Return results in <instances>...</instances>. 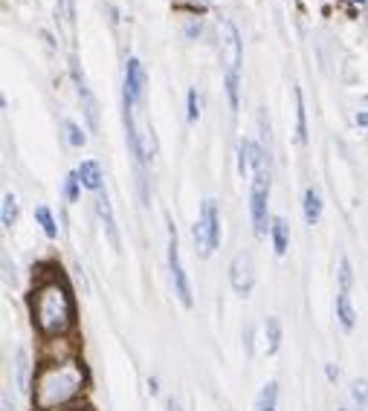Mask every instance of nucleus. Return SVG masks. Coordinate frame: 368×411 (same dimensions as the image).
Segmentation results:
<instances>
[{
  "instance_id": "25",
  "label": "nucleus",
  "mask_w": 368,
  "mask_h": 411,
  "mask_svg": "<svg viewBox=\"0 0 368 411\" xmlns=\"http://www.w3.org/2000/svg\"><path fill=\"white\" fill-rule=\"evenodd\" d=\"M325 374H328V380H331V383H337V380H339V368H337V365H331V362L325 365Z\"/></svg>"
},
{
  "instance_id": "6",
  "label": "nucleus",
  "mask_w": 368,
  "mask_h": 411,
  "mask_svg": "<svg viewBox=\"0 0 368 411\" xmlns=\"http://www.w3.org/2000/svg\"><path fill=\"white\" fill-rule=\"evenodd\" d=\"M229 281H232L235 296L247 298L255 287V266H252V255L250 252H238L232 266H229Z\"/></svg>"
},
{
  "instance_id": "15",
  "label": "nucleus",
  "mask_w": 368,
  "mask_h": 411,
  "mask_svg": "<svg viewBox=\"0 0 368 411\" xmlns=\"http://www.w3.org/2000/svg\"><path fill=\"white\" fill-rule=\"evenodd\" d=\"M319 217H322V197H319L316 189H307V192H305V220H307L310 226H316Z\"/></svg>"
},
{
  "instance_id": "2",
  "label": "nucleus",
  "mask_w": 368,
  "mask_h": 411,
  "mask_svg": "<svg viewBox=\"0 0 368 411\" xmlns=\"http://www.w3.org/2000/svg\"><path fill=\"white\" fill-rule=\"evenodd\" d=\"M32 307V322L47 339H64L73 328V296L61 276L44 279L29 298Z\"/></svg>"
},
{
  "instance_id": "3",
  "label": "nucleus",
  "mask_w": 368,
  "mask_h": 411,
  "mask_svg": "<svg viewBox=\"0 0 368 411\" xmlns=\"http://www.w3.org/2000/svg\"><path fill=\"white\" fill-rule=\"evenodd\" d=\"M192 238H195V249L200 258H209L218 244H220V214H218V206L215 200H203V209H200V217L192 229Z\"/></svg>"
},
{
  "instance_id": "8",
  "label": "nucleus",
  "mask_w": 368,
  "mask_h": 411,
  "mask_svg": "<svg viewBox=\"0 0 368 411\" xmlns=\"http://www.w3.org/2000/svg\"><path fill=\"white\" fill-rule=\"evenodd\" d=\"M96 212L102 217V226H105V235L111 241V246L119 249V229H116V220H113V209H111V200L105 192H96Z\"/></svg>"
},
{
  "instance_id": "27",
  "label": "nucleus",
  "mask_w": 368,
  "mask_h": 411,
  "mask_svg": "<svg viewBox=\"0 0 368 411\" xmlns=\"http://www.w3.org/2000/svg\"><path fill=\"white\" fill-rule=\"evenodd\" d=\"M148 391H151V394H160V385H157V380H154V377L148 380Z\"/></svg>"
},
{
  "instance_id": "21",
  "label": "nucleus",
  "mask_w": 368,
  "mask_h": 411,
  "mask_svg": "<svg viewBox=\"0 0 368 411\" xmlns=\"http://www.w3.org/2000/svg\"><path fill=\"white\" fill-rule=\"evenodd\" d=\"M351 284H354V272H351V261L342 255L339 261V293H351Z\"/></svg>"
},
{
  "instance_id": "20",
  "label": "nucleus",
  "mask_w": 368,
  "mask_h": 411,
  "mask_svg": "<svg viewBox=\"0 0 368 411\" xmlns=\"http://www.w3.org/2000/svg\"><path fill=\"white\" fill-rule=\"evenodd\" d=\"M351 400L357 402V408H368V380L351 383Z\"/></svg>"
},
{
  "instance_id": "26",
  "label": "nucleus",
  "mask_w": 368,
  "mask_h": 411,
  "mask_svg": "<svg viewBox=\"0 0 368 411\" xmlns=\"http://www.w3.org/2000/svg\"><path fill=\"white\" fill-rule=\"evenodd\" d=\"M357 125H362V128H368V110H362V113H357Z\"/></svg>"
},
{
  "instance_id": "9",
  "label": "nucleus",
  "mask_w": 368,
  "mask_h": 411,
  "mask_svg": "<svg viewBox=\"0 0 368 411\" xmlns=\"http://www.w3.org/2000/svg\"><path fill=\"white\" fill-rule=\"evenodd\" d=\"M76 171H78V180H81L84 189H90V192H102V171H99V162L84 160Z\"/></svg>"
},
{
  "instance_id": "7",
  "label": "nucleus",
  "mask_w": 368,
  "mask_h": 411,
  "mask_svg": "<svg viewBox=\"0 0 368 411\" xmlns=\"http://www.w3.org/2000/svg\"><path fill=\"white\" fill-rule=\"evenodd\" d=\"M145 93V70L140 64V58H128L125 64V90H122V99L125 102H140Z\"/></svg>"
},
{
  "instance_id": "29",
  "label": "nucleus",
  "mask_w": 368,
  "mask_h": 411,
  "mask_svg": "<svg viewBox=\"0 0 368 411\" xmlns=\"http://www.w3.org/2000/svg\"><path fill=\"white\" fill-rule=\"evenodd\" d=\"M4 411H12V402H9V397L4 394Z\"/></svg>"
},
{
  "instance_id": "24",
  "label": "nucleus",
  "mask_w": 368,
  "mask_h": 411,
  "mask_svg": "<svg viewBox=\"0 0 368 411\" xmlns=\"http://www.w3.org/2000/svg\"><path fill=\"white\" fill-rule=\"evenodd\" d=\"M200 116V99H198V90H189V122H198Z\"/></svg>"
},
{
  "instance_id": "31",
  "label": "nucleus",
  "mask_w": 368,
  "mask_h": 411,
  "mask_svg": "<svg viewBox=\"0 0 368 411\" xmlns=\"http://www.w3.org/2000/svg\"><path fill=\"white\" fill-rule=\"evenodd\" d=\"M70 411H78V408H70Z\"/></svg>"
},
{
  "instance_id": "13",
  "label": "nucleus",
  "mask_w": 368,
  "mask_h": 411,
  "mask_svg": "<svg viewBox=\"0 0 368 411\" xmlns=\"http://www.w3.org/2000/svg\"><path fill=\"white\" fill-rule=\"evenodd\" d=\"M354 307H351V293H339L337 296V318L345 331H354Z\"/></svg>"
},
{
  "instance_id": "17",
  "label": "nucleus",
  "mask_w": 368,
  "mask_h": 411,
  "mask_svg": "<svg viewBox=\"0 0 368 411\" xmlns=\"http://www.w3.org/2000/svg\"><path fill=\"white\" fill-rule=\"evenodd\" d=\"M275 400H279V385L267 383L255 400V411H275Z\"/></svg>"
},
{
  "instance_id": "22",
  "label": "nucleus",
  "mask_w": 368,
  "mask_h": 411,
  "mask_svg": "<svg viewBox=\"0 0 368 411\" xmlns=\"http://www.w3.org/2000/svg\"><path fill=\"white\" fill-rule=\"evenodd\" d=\"M64 130H67V142L73 145V148H81L84 142H87V136H84V130L76 125V122H64Z\"/></svg>"
},
{
  "instance_id": "16",
  "label": "nucleus",
  "mask_w": 368,
  "mask_h": 411,
  "mask_svg": "<svg viewBox=\"0 0 368 411\" xmlns=\"http://www.w3.org/2000/svg\"><path fill=\"white\" fill-rule=\"evenodd\" d=\"M293 96H296V142L305 145L307 142V119H305V99H302L299 87L293 90Z\"/></svg>"
},
{
  "instance_id": "4",
  "label": "nucleus",
  "mask_w": 368,
  "mask_h": 411,
  "mask_svg": "<svg viewBox=\"0 0 368 411\" xmlns=\"http://www.w3.org/2000/svg\"><path fill=\"white\" fill-rule=\"evenodd\" d=\"M168 269H171L174 293H177L180 304H183V307H192V287H189L186 269H183V261H180V244H177V229H174V223H168Z\"/></svg>"
},
{
  "instance_id": "5",
  "label": "nucleus",
  "mask_w": 368,
  "mask_h": 411,
  "mask_svg": "<svg viewBox=\"0 0 368 411\" xmlns=\"http://www.w3.org/2000/svg\"><path fill=\"white\" fill-rule=\"evenodd\" d=\"M218 47H220V58L226 64V76H238V67H241V38H238V29L232 21H220L218 26Z\"/></svg>"
},
{
  "instance_id": "23",
  "label": "nucleus",
  "mask_w": 368,
  "mask_h": 411,
  "mask_svg": "<svg viewBox=\"0 0 368 411\" xmlns=\"http://www.w3.org/2000/svg\"><path fill=\"white\" fill-rule=\"evenodd\" d=\"M78 171H73V174H67V180H64V197L70 200V203H76L78 200Z\"/></svg>"
},
{
  "instance_id": "19",
  "label": "nucleus",
  "mask_w": 368,
  "mask_h": 411,
  "mask_svg": "<svg viewBox=\"0 0 368 411\" xmlns=\"http://www.w3.org/2000/svg\"><path fill=\"white\" fill-rule=\"evenodd\" d=\"M0 220H4L6 229L18 223V197L15 194H4V209H0Z\"/></svg>"
},
{
  "instance_id": "30",
  "label": "nucleus",
  "mask_w": 368,
  "mask_h": 411,
  "mask_svg": "<svg viewBox=\"0 0 368 411\" xmlns=\"http://www.w3.org/2000/svg\"><path fill=\"white\" fill-rule=\"evenodd\" d=\"M351 4H368V0H351Z\"/></svg>"
},
{
  "instance_id": "1",
  "label": "nucleus",
  "mask_w": 368,
  "mask_h": 411,
  "mask_svg": "<svg viewBox=\"0 0 368 411\" xmlns=\"http://www.w3.org/2000/svg\"><path fill=\"white\" fill-rule=\"evenodd\" d=\"M84 365L76 356L47 359L35 374L32 405L38 411H61L84 391Z\"/></svg>"
},
{
  "instance_id": "28",
  "label": "nucleus",
  "mask_w": 368,
  "mask_h": 411,
  "mask_svg": "<svg viewBox=\"0 0 368 411\" xmlns=\"http://www.w3.org/2000/svg\"><path fill=\"white\" fill-rule=\"evenodd\" d=\"M165 411H180V405H177V400H174V397L165 402Z\"/></svg>"
},
{
  "instance_id": "18",
  "label": "nucleus",
  "mask_w": 368,
  "mask_h": 411,
  "mask_svg": "<svg viewBox=\"0 0 368 411\" xmlns=\"http://www.w3.org/2000/svg\"><path fill=\"white\" fill-rule=\"evenodd\" d=\"M35 220L41 223L44 235H47L50 241H53V238H58V226H56V220H53V212H50L47 206H38V209H35Z\"/></svg>"
},
{
  "instance_id": "11",
  "label": "nucleus",
  "mask_w": 368,
  "mask_h": 411,
  "mask_svg": "<svg viewBox=\"0 0 368 411\" xmlns=\"http://www.w3.org/2000/svg\"><path fill=\"white\" fill-rule=\"evenodd\" d=\"M270 232H272V244H275V252L285 255L287 246H290V232H287V220L285 217H275L270 223Z\"/></svg>"
},
{
  "instance_id": "10",
  "label": "nucleus",
  "mask_w": 368,
  "mask_h": 411,
  "mask_svg": "<svg viewBox=\"0 0 368 411\" xmlns=\"http://www.w3.org/2000/svg\"><path fill=\"white\" fill-rule=\"evenodd\" d=\"M15 385L21 394L29 391V353H26V348H18V353H15Z\"/></svg>"
},
{
  "instance_id": "14",
  "label": "nucleus",
  "mask_w": 368,
  "mask_h": 411,
  "mask_svg": "<svg viewBox=\"0 0 368 411\" xmlns=\"http://www.w3.org/2000/svg\"><path fill=\"white\" fill-rule=\"evenodd\" d=\"M252 165H255V145L250 140H241L238 142V171H241V177H250Z\"/></svg>"
},
{
  "instance_id": "12",
  "label": "nucleus",
  "mask_w": 368,
  "mask_h": 411,
  "mask_svg": "<svg viewBox=\"0 0 368 411\" xmlns=\"http://www.w3.org/2000/svg\"><path fill=\"white\" fill-rule=\"evenodd\" d=\"M264 339H267V353H275L282 348V325L275 316L264 318Z\"/></svg>"
}]
</instances>
